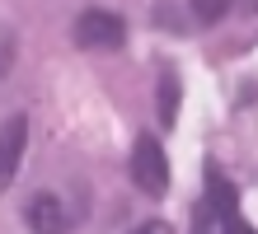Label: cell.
<instances>
[{
  "instance_id": "cell-6",
  "label": "cell",
  "mask_w": 258,
  "mask_h": 234,
  "mask_svg": "<svg viewBox=\"0 0 258 234\" xmlns=\"http://www.w3.org/2000/svg\"><path fill=\"white\" fill-rule=\"evenodd\" d=\"M178 99H183V89H178V75L164 70L160 75V127H174L178 117Z\"/></svg>"
},
{
  "instance_id": "cell-1",
  "label": "cell",
  "mask_w": 258,
  "mask_h": 234,
  "mask_svg": "<svg viewBox=\"0 0 258 234\" xmlns=\"http://www.w3.org/2000/svg\"><path fill=\"white\" fill-rule=\"evenodd\" d=\"M211 225H221V229H230V234H244V215H239V192H235V183L221 174L216 164H207V197H202V206H197V229H211Z\"/></svg>"
},
{
  "instance_id": "cell-4",
  "label": "cell",
  "mask_w": 258,
  "mask_h": 234,
  "mask_svg": "<svg viewBox=\"0 0 258 234\" xmlns=\"http://www.w3.org/2000/svg\"><path fill=\"white\" fill-rule=\"evenodd\" d=\"M24 150H28V117L14 113V117H5V127H0V187L19 174Z\"/></svg>"
},
{
  "instance_id": "cell-7",
  "label": "cell",
  "mask_w": 258,
  "mask_h": 234,
  "mask_svg": "<svg viewBox=\"0 0 258 234\" xmlns=\"http://www.w3.org/2000/svg\"><path fill=\"white\" fill-rule=\"evenodd\" d=\"M235 10V0H192V19L197 24H221Z\"/></svg>"
},
{
  "instance_id": "cell-3",
  "label": "cell",
  "mask_w": 258,
  "mask_h": 234,
  "mask_svg": "<svg viewBox=\"0 0 258 234\" xmlns=\"http://www.w3.org/2000/svg\"><path fill=\"white\" fill-rule=\"evenodd\" d=\"M75 47H85V52H117V47L127 42V24L117 19L113 10H85L80 19L71 28Z\"/></svg>"
},
{
  "instance_id": "cell-2",
  "label": "cell",
  "mask_w": 258,
  "mask_h": 234,
  "mask_svg": "<svg viewBox=\"0 0 258 234\" xmlns=\"http://www.w3.org/2000/svg\"><path fill=\"white\" fill-rule=\"evenodd\" d=\"M132 183L146 197H164L169 192V154L155 136H136L132 145Z\"/></svg>"
},
{
  "instance_id": "cell-5",
  "label": "cell",
  "mask_w": 258,
  "mask_h": 234,
  "mask_svg": "<svg viewBox=\"0 0 258 234\" xmlns=\"http://www.w3.org/2000/svg\"><path fill=\"white\" fill-rule=\"evenodd\" d=\"M24 220H28V229H42V234L71 229V215L61 206V197H52V192H38L33 201H28V206H24Z\"/></svg>"
}]
</instances>
